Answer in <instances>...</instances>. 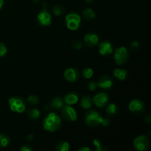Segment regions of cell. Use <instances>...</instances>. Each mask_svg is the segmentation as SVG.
Here are the masks:
<instances>
[{
  "mask_svg": "<svg viewBox=\"0 0 151 151\" xmlns=\"http://www.w3.org/2000/svg\"><path fill=\"white\" fill-rule=\"evenodd\" d=\"M73 47L75 49H76V50H80V49H81V47H82V44H81V42H80V41H76V42H75V44H74Z\"/></svg>",
  "mask_w": 151,
  "mask_h": 151,
  "instance_id": "obj_32",
  "label": "cell"
},
{
  "mask_svg": "<svg viewBox=\"0 0 151 151\" xmlns=\"http://www.w3.org/2000/svg\"><path fill=\"white\" fill-rule=\"evenodd\" d=\"M51 16L47 10H44L38 14V21L42 26H48L51 24Z\"/></svg>",
  "mask_w": 151,
  "mask_h": 151,
  "instance_id": "obj_10",
  "label": "cell"
},
{
  "mask_svg": "<svg viewBox=\"0 0 151 151\" xmlns=\"http://www.w3.org/2000/svg\"><path fill=\"white\" fill-rule=\"evenodd\" d=\"M134 145L137 150L145 151L150 146V142L146 136H139L134 139Z\"/></svg>",
  "mask_w": 151,
  "mask_h": 151,
  "instance_id": "obj_5",
  "label": "cell"
},
{
  "mask_svg": "<svg viewBox=\"0 0 151 151\" xmlns=\"http://www.w3.org/2000/svg\"><path fill=\"white\" fill-rule=\"evenodd\" d=\"M53 13H54V14L55 15V16H60V15L63 13V7L58 5L55 6L54 8H53Z\"/></svg>",
  "mask_w": 151,
  "mask_h": 151,
  "instance_id": "obj_28",
  "label": "cell"
},
{
  "mask_svg": "<svg viewBox=\"0 0 151 151\" xmlns=\"http://www.w3.org/2000/svg\"><path fill=\"white\" fill-rule=\"evenodd\" d=\"M83 16L84 19L86 20H91L95 18V13L94 10L91 8H87L85 9L83 12Z\"/></svg>",
  "mask_w": 151,
  "mask_h": 151,
  "instance_id": "obj_18",
  "label": "cell"
},
{
  "mask_svg": "<svg viewBox=\"0 0 151 151\" xmlns=\"http://www.w3.org/2000/svg\"><path fill=\"white\" fill-rule=\"evenodd\" d=\"M109 124V120L108 119H106V118H104V119H103V122H102V124L101 125H103V126H108Z\"/></svg>",
  "mask_w": 151,
  "mask_h": 151,
  "instance_id": "obj_33",
  "label": "cell"
},
{
  "mask_svg": "<svg viewBox=\"0 0 151 151\" xmlns=\"http://www.w3.org/2000/svg\"><path fill=\"white\" fill-rule=\"evenodd\" d=\"M81 105L83 109H89L92 106V100L89 96H86L81 99Z\"/></svg>",
  "mask_w": 151,
  "mask_h": 151,
  "instance_id": "obj_16",
  "label": "cell"
},
{
  "mask_svg": "<svg viewBox=\"0 0 151 151\" xmlns=\"http://www.w3.org/2000/svg\"><path fill=\"white\" fill-rule=\"evenodd\" d=\"M56 150L67 151L69 150V144L66 142H60L56 146Z\"/></svg>",
  "mask_w": 151,
  "mask_h": 151,
  "instance_id": "obj_20",
  "label": "cell"
},
{
  "mask_svg": "<svg viewBox=\"0 0 151 151\" xmlns=\"http://www.w3.org/2000/svg\"><path fill=\"white\" fill-rule=\"evenodd\" d=\"M61 109V114L66 120L70 121V122L76 120L77 113L73 108L71 107L69 105H66V106H63Z\"/></svg>",
  "mask_w": 151,
  "mask_h": 151,
  "instance_id": "obj_6",
  "label": "cell"
},
{
  "mask_svg": "<svg viewBox=\"0 0 151 151\" xmlns=\"http://www.w3.org/2000/svg\"><path fill=\"white\" fill-rule=\"evenodd\" d=\"M139 47V43L137 41H134V42L131 43V49L134 50H137Z\"/></svg>",
  "mask_w": 151,
  "mask_h": 151,
  "instance_id": "obj_31",
  "label": "cell"
},
{
  "mask_svg": "<svg viewBox=\"0 0 151 151\" xmlns=\"http://www.w3.org/2000/svg\"><path fill=\"white\" fill-rule=\"evenodd\" d=\"M98 86H100V88H104V89H109L112 87L113 86V82H112L111 79L109 78V76H103L100 78V79L99 80V82L97 83Z\"/></svg>",
  "mask_w": 151,
  "mask_h": 151,
  "instance_id": "obj_12",
  "label": "cell"
},
{
  "mask_svg": "<svg viewBox=\"0 0 151 151\" xmlns=\"http://www.w3.org/2000/svg\"><path fill=\"white\" fill-rule=\"evenodd\" d=\"M21 150L22 151H31L32 150V148H31V147H29L28 146L24 145V147H22V148H21Z\"/></svg>",
  "mask_w": 151,
  "mask_h": 151,
  "instance_id": "obj_34",
  "label": "cell"
},
{
  "mask_svg": "<svg viewBox=\"0 0 151 151\" xmlns=\"http://www.w3.org/2000/svg\"><path fill=\"white\" fill-rule=\"evenodd\" d=\"M78 77H79V73L75 69L69 68L64 72V78L69 82H75L78 80Z\"/></svg>",
  "mask_w": 151,
  "mask_h": 151,
  "instance_id": "obj_11",
  "label": "cell"
},
{
  "mask_svg": "<svg viewBox=\"0 0 151 151\" xmlns=\"http://www.w3.org/2000/svg\"><path fill=\"white\" fill-rule=\"evenodd\" d=\"M128 108L131 112L137 115L142 114L145 109L144 103L139 100H133L130 103Z\"/></svg>",
  "mask_w": 151,
  "mask_h": 151,
  "instance_id": "obj_7",
  "label": "cell"
},
{
  "mask_svg": "<svg viewBox=\"0 0 151 151\" xmlns=\"http://www.w3.org/2000/svg\"><path fill=\"white\" fill-rule=\"evenodd\" d=\"M93 143H94V145H95V147H97V151H103V150H106V149L105 148V147L102 146L101 142H100V139H94Z\"/></svg>",
  "mask_w": 151,
  "mask_h": 151,
  "instance_id": "obj_27",
  "label": "cell"
},
{
  "mask_svg": "<svg viewBox=\"0 0 151 151\" xmlns=\"http://www.w3.org/2000/svg\"><path fill=\"white\" fill-rule=\"evenodd\" d=\"M10 143V139L4 134H0V147H5Z\"/></svg>",
  "mask_w": 151,
  "mask_h": 151,
  "instance_id": "obj_21",
  "label": "cell"
},
{
  "mask_svg": "<svg viewBox=\"0 0 151 151\" xmlns=\"http://www.w3.org/2000/svg\"><path fill=\"white\" fill-rule=\"evenodd\" d=\"M114 75L117 79L120 80V81H124L128 75V72L125 69H117L114 71Z\"/></svg>",
  "mask_w": 151,
  "mask_h": 151,
  "instance_id": "obj_17",
  "label": "cell"
},
{
  "mask_svg": "<svg viewBox=\"0 0 151 151\" xmlns=\"http://www.w3.org/2000/svg\"><path fill=\"white\" fill-rule=\"evenodd\" d=\"M27 138L29 139V140H32V139H33V135H32V134H29V135L28 136V137H27Z\"/></svg>",
  "mask_w": 151,
  "mask_h": 151,
  "instance_id": "obj_38",
  "label": "cell"
},
{
  "mask_svg": "<svg viewBox=\"0 0 151 151\" xmlns=\"http://www.w3.org/2000/svg\"><path fill=\"white\" fill-rule=\"evenodd\" d=\"M100 53L103 56H108L113 52V47L109 41H104L100 43L99 45Z\"/></svg>",
  "mask_w": 151,
  "mask_h": 151,
  "instance_id": "obj_9",
  "label": "cell"
},
{
  "mask_svg": "<svg viewBox=\"0 0 151 151\" xmlns=\"http://www.w3.org/2000/svg\"><path fill=\"white\" fill-rule=\"evenodd\" d=\"M32 1H35V2H38V1H39V0H32Z\"/></svg>",
  "mask_w": 151,
  "mask_h": 151,
  "instance_id": "obj_40",
  "label": "cell"
},
{
  "mask_svg": "<svg viewBox=\"0 0 151 151\" xmlns=\"http://www.w3.org/2000/svg\"><path fill=\"white\" fill-rule=\"evenodd\" d=\"M50 106L52 109H60L63 106V101L60 97H55L50 103Z\"/></svg>",
  "mask_w": 151,
  "mask_h": 151,
  "instance_id": "obj_15",
  "label": "cell"
},
{
  "mask_svg": "<svg viewBox=\"0 0 151 151\" xmlns=\"http://www.w3.org/2000/svg\"><path fill=\"white\" fill-rule=\"evenodd\" d=\"M90 150H90L88 147H83L79 149V151H90Z\"/></svg>",
  "mask_w": 151,
  "mask_h": 151,
  "instance_id": "obj_36",
  "label": "cell"
},
{
  "mask_svg": "<svg viewBox=\"0 0 151 151\" xmlns=\"http://www.w3.org/2000/svg\"><path fill=\"white\" fill-rule=\"evenodd\" d=\"M118 109L117 106L114 103H110L106 108V112L109 115H114L117 113Z\"/></svg>",
  "mask_w": 151,
  "mask_h": 151,
  "instance_id": "obj_19",
  "label": "cell"
},
{
  "mask_svg": "<svg viewBox=\"0 0 151 151\" xmlns=\"http://www.w3.org/2000/svg\"><path fill=\"white\" fill-rule=\"evenodd\" d=\"M98 36L94 33H88L84 36V41L89 47L95 46L98 43Z\"/></svg>",
  "mask_w": 151,
  "mask_h": 151,
  "instance_id": "obj_13",
  "label": "cell"
},
{
  "mask_svg": "<svg viewBox=\"0 0 151 151\" xmlns=\"http://www.w3.org/2000/svg\"><path fill=\"white\" fill-rule=\"evenodd\" d=\"M61 126V119L54 112H51L44 120V128L50 132H54Z\"/></svg>",
  "mask_w": 151,
  "mask_h": 151,
  "instance_id": "obj_1",
  "label": "cell"
},
{
  "mask_svg": "<svg viewBox=\"0 0 151 151\" xmlns=\"http://www.w3.org/2000/svg\"><path fill=\"white\" fill-rule=\"evenodd\" d=\"M9 104H10V109L13 111L18 112V113H22L26 109V106L22 99L16 98V97H11L9 100Z\"/></svg>",
  "mask_w": 151,
  "mask_h": 151,
  "instance_id": "obj_4",
  "label": "cell"
},
{
  "mask_svg": "<svg viewBox=\"0 0 151 151\" xmlns=\"http://www.w3.org/2000/svg\"><path fill=\"white\" fill-rule=\"evenodd\" d=\"M103 119L101 115L95 111L90 110L86 114L85 120L86 122L90 127H97L102 124Z\"/></svg>",
  "mask_w": 151,
  "mask_h": 151,
  "instance_id": "obj_2",
  "label": "cell"
},
{
  "mask_svg": "<svg viewBox=\"0 0 151 151\" xmlns=\"http://www.w3.org/2000/svg\"><path fill=\"white\" fill-rule=\"evenodd\" d=\"M3 4H4V0H0V10H1V7H2Z\"/></svg>",
  "mask_w": 151,
  "mask_h": 151,
  "instance_id": "obj_37",
  "label": "cell"
},
{
  "mask_svg": "<svg viewBox=\"0 0 151 151\" xmlns=\"http://www.w3.org/2000/svg\"><path fill=\"white\" fill-rule=\"evenodd\" d=\"M145 121L147 122V123H150L151 117L150 115H147V116H145Z\"/></svg>",
  "mask_w": 151,
  "mask_h": 151,
  "instance_id": "obj_35",
  "label": "cell"
},
{
  "mask_svg": "<svg viewBox=\"0 0 151 151\" xmlns=\"http://www.w3.org/2000/svg\"><path fill=\"white\" fill-rule=\"evenodd\" d=\"M28 115H29V116L31 118V119H36L39 117L40 111L36 109H30V110L28 111Z\"/></svg>",
  "mask_w": 151,
  "mask_h": 151,
  "instance_id": "obj_24",
  "label": "cell"
},
{
  "mask_svg": "<svg viewBox=\"0 0 151 151\" xmlns=\"http://www.w3.org/2000/svg\"><path fill=\"white\" fill-rule=\"evenodd\" d=\"M128 56H129V54H128V50L124 47L116 49L114 51V58L117 65H122L125 63L128 60Z\"/></svg>",
  "mask_w": 151,
  "mask_h": 151,
  "instance_id": "obj_3",
  "label": "cell"
},
{
  "mask_svg": "<svg viewBox=\"0 0 151 151\" xmlns=\"http://www.w3.org/2000/svg\"><path fill=\"white\" fill-rule=\"evenodd\" d=\"M66 21L68 22V21H75V22H79L81 23V17L78 14L75 13H69L66 16Z\"/></svg>",
  "mask_w": 151,
  "mask_h": 151,
  "instance_id": "obj_22",
  "label": "cell"
},
{
  "mask_svg": "<svg viewBox=\"0 0 151 151\" xmlns=\"http://www.w3.org/2000/svg\"><path fill=\"white\" fill-rule=\"evenodd\" d=\"M64 101L65 103L67 105H74L78 101V96L76 93L75 92H70L68 93L64 97Z\"/></svg>",
  "mask_w": 151,
  "mask_h": 151,
  "instance_id": "obj_14",
  "label": "cell"
},
{
  "mask_svg": "<svg viewBox=\"0 0 151 151\" xmlns=\"http://www.w3.org/2000/svg\"><path fill=\"white\" fill-rule=\"evenodd\" d=\"M83 76L86 79H89L91 77L93 76V74H94V71L92 70V69L91 68H85V69L83 70L82 72Z\"/></svg>",
  "mask_w": 151,
  "mask_h": 151,
  "instance_id": "obj_25",
  "label": "cell"
},
{
  "mask_svg": "<svg viewBox=\"0 0 151 151\" xmlns=\"http://www.w3.org/2000/svg\"><path fill=\"white\" fill-rule=\"evenodd\" d=\"M97 86H98L97 83H96L94 82H90L88 85V89L91 90V91H94Z\"/></svg>",
  "mask_w": 151,
  "mask_h": 151,
  "instance_id": "obj_30",
  "label": "cell"
},
{
  "mask_svg": "<svg viewBox=\"0 0 151 151\" xmlns=\"http://www.w3.org/2000/svg\"><path fill=\"white\" fill-rule=\"evenodd\" d=\"M79 22H75V21H68L66 22V25H67V27L69 28L71 30H76L78 29L80 26Z\"/></svg>",
  "mask_w": 151,
  "mask_h": 151,
  "instance_id": "obj_23",
  "label": "cell"
},
{
  "mask_svg": "<svg viewBox=\"0 0 151 151\" xmlns=\"http://www.w3.org/2000/svg\"><path fill=\"white\" fill-rule=\"evenodd\" d=\"M86 1L87 2H91V1H92L93 0H86Z\"/></svg>",
  "mask_w": 151,
  "mask_h": 151,
  "instance_id": "obj_39",
  "label": "cell"
},
{
  "mask_svg": "<svg viewBox=\"0 0 151 151\" xmlns=\"http://www.w3.org/2000/svg\"><path fill=\"white\" fill-rule=\"evenodd\" d=\"M92 101L96 106L99 108H103L109 101V96L106 93H100L94 96Z\"/></svg>",
  "mask_w": 151,
  "mask_h": 151,
  "instance_id": "obj_8",
  "label": "cell"
},
{
  "mask_svg": "<svg viewBox=\"0 0 151 151\" xmlns=\"http://www.w3.org/2000/svg\"><path fill=\"white\" fill-rule=\"evenodd\" d=\"M7 52V47H5L3 43L0 42V57H3L6 55Z\"/></svg>",
  "mask_w": 151,
  "mask_h": 151,
  "instance_id": "obj_29",
  "label": "cell"
},
{
  "mask_svg": "<svg viewBox=\"0 0 151 151\" xmlns=\"http://www.w3.org/2000/svg\"><path fill=\"white\" fill-rule=\"evenodd\" d=\"M27 101L30 105L36 106V105L38 103V102H39V97H38V96H35V95L29 96V97H28Z\"/></svg>",
  "mask_w": 151,
  "mask_h": 151,
  "instance_id": "obj_26",
  "label": "cell"
}]
</instances>
